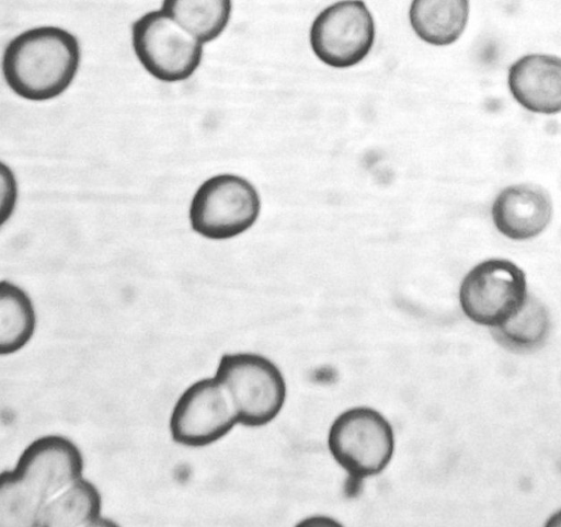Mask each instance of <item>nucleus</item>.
Instances as JSON below:
<instances>
[{"mask_svg": "<svg viewBox=\"0 0 561 527\" xmlns=\"http://www.w3.org/2000/svg\"><path fill=\"white\" fill-rule=\"evenodd\" d=\"M79 446L60 434L32 440L0 476V526H37L45 504L83 476Z\"/></svg>", "mask_w": 561, "mask_h": 527, "instance_id": "nucleus-1", "label": "nucleus"}, {"mask_svg": "<svg viewBox=\"0 0 561 527\" xmlns=\"http://www.w3.org/2000/svg\"><path fill=\"white\" fill-rule=\"evenodd\" d=\"M80 62V43L71 32L56 25H41L21 32L8 43L2 73L14 94L44 102L70 88Z\"/></svg>", "mask_w": 561, "mask_h": 527, "instance_id": "nucleus-2", "label": "nucleus"}, {"mask_svg": "<svg viewBox=\"0 0 561 527\" xmlns=\"http://www.w3.org/2000/svg\"><path fill=\"white\" fill-rule=\"evenodd\" d=\"M226 391L238 423L260 427L282 411L287 394L283 373L270 358L251 352L224 354L214 375Z\"/></svg>", "mask_w": 561, "mask_h": 527, "instance_id": "nucleus-3", "label": "nucleus"}, {"mask_svg": "<svg viewBox=\"0 0 561 527\" xmlns=\"http://www.w3.org/2000/svg\"><path fill=\"white\" fill-rule=\"evenodd\" d=\"M261 198L255 186L233 173L215 174L194 192L188 206L192 230L208 240H228L249 230L257 220Z\"/></svg>", "mask_w": 561, "mask_h": 527, "instance_id": "nucleus-4", "label": "nucleus"}, {"mask_svg": "<svg viewBox=\"0 0 561 527\" xmlns=\"http://www.w3.org/2000/svg\"><path fill=\"white\" fill-rule=\"evenodd\" d=\"M328 448L354 483L382 472L394 452L389 421L370 406H353L340 413L328 433Z\"/></svg>", "mask_w": 561, "mask_h": 527, "instance_id": "nucleus-5", "label": "nucleus"}, {"mask_svg": "<svg viewBox=\"0 0 561 527\" xmlns=\"http://www.w3.org/2000/svg\"><path fill=\"white\" fill-rule=\"evenodd\" d=\"M131 46L151 77L170 83L192 77L204 55V44L162 9L146 12L133 23Z\"/></svg>", "mask_w": 561, "mask_h": 527, "instance_id": "nucleus-6", "label": "nucleus"}, {"mask_svg": "<svg viewBox=\"0 0 561 527\" xmlns=\"http://www.w3.org/2000/svg\"><path fill=\"white\" fill-rule=\"evenodd\" d=\"M528 294L527 277L519 265L508 259L491 257L468 271L458 297L470 321L491 329L517 312Z\"/></svg>", "mask_w": 561, "mask_h": 527, "instance_id": "nucleus-7", "label": "nucleus"}, {"mask_svg": "<svg viewBox=\"0 0 561 527\" xmlns=\"http://www.w3.org/2000/svg\"><path fill=\"white\" fill-rule=\"evenodd\" d=\"M375 34L373 14L363 0H340L314 18L309 41L320 61L344 69L367 57L374 46Z\"/></svg>", "mask_w": 561, "mask_h": 527, "instance_id": "nucleus-8", "label": "nucleus"}, {"mask_svg": "<svg viewBox=\"0 0 561 527\" xmlns=\"http://www.w3.org/2000/svg\"><path fill=\"white\" fill-rule=\"evenodd\" d=\"M237 424L232 404L215 376L188 385L178 397L169 417L172 439L190 448L220 440Z\"/></svg>", "mask_w": 561, "mask_h": 527, "instance_id": "nucleus-9", "label": "nucleus"}, {"mask_svg": "<svg viewBox=\"0 0 561 527\" xmlns=\"http://www.w3.org/2000/svg\"><path fill=\"white\" fill-rule=\"evenodd\" d=\"M552 216L550 194L534 183L507 185L497 193L491 206L495 229L514 241L537 238L548 228Z\"/></svg>", "mask_w": 561, "mask_h": 527, "instance_id": "nucleus-10", "label": "nucleus"}, {"mask_svg": "<svg viewBox=\"0 0 561 527\" xmlns=\"http://www.w3.org/2000/svg\"><path fill=\"white\" fill-rule=\"evenodd\" d=\"M507 87L525 110L542 115L561 113V57L526 54L508 68Z\"/></svg>", "mask_w": 561, "mask_h": 527, "instance_id": "nucleus-11", "label": "nucleus"}, {"mask_svg": "<svg viewBox=\"0 0 561 527\" xmlns=\"http://www.w3.org/2000/svg\"><path fill=\"white\" fill-rule=\"evenodd\" d=\"M469 0H412L409 21L415 35L434 46L455 43L469 19Z\"/></svg>", "mask_w": 561, "mask_h": 527, "instance_id": "nucleus-12", "label": "nucleus"}, {"mask_svg": "<svg viewBox=\"0 0 561 527\" xmlns=\"http://www.w3.org/2000/svg\"><path fill=\"white\" fill-rule=\"evenodd\" d=\"M102 496L83 476L54 495L44 506L37 526H92L102 518Z\"/></svg>", "mask_w": 561, "mask_h": 527, "instance_id": "nucleus-13", "label": "nucleus"}, {"mask_svg": "<svg viewBox=\"0 0 561 527\" xmlns=\"http://www.w3.org/2000/svg\"><path fill=\"white\" fill-rule=\"evenodd\" d=\"M550 331V312L543 301L531 293L517 312L502 324L490 329L497 344L518 354L539 350L548 340Z\"/></svg>", "mask_w": 561, "mask_h": 527, "instance_id": "nucleus-14", "label": "nucleus"}, {"mask_svg": "<svg viewBox=\"0 0 561 527\" xmlns=\"http://www.w3.org/2000/svg\"><path fill=\"white\" fill-rule=\"evenodd\" d=\"M37 325L34 302L27 291L11 280L0 283V354L12 355L33 339Z\"/></svg>", "mask_w": 561, "mask_h": 527, "instance_id": "nucleus-15", "label": "nucleus"}, {"mask_svg": "<svg viewBox=\"0 0 561 527\" xmlns=\"http://www.w3.org/2000/svg\"><path fill=\"white\" fill-rule=\"evenodd\" d=\"M160 9L205 45L228 26L232 0H162Z\"/></svg>", "mask_w": 561, "mask_h": 527, "instance_id": "nucleus-16", "label": "nucleus"}, {"mask_svg": "<svg viewBox=\"0 0 561 527\" xmlns=\"http://www.w3.org/2000/svg\"><path fill=\"white\" fill-rule=\"evenodd\" d=\"M19 199V183L15 173L4 162L0 163V225L4 226L13 216Z\"/></svg>", "mask_w": 561, "mask_h": 527, "instance_id": "nucleus-17", "label": "nucleus"}, {"mask_svg": "<svg viewBox=\"0 0 561 527\" xmlns=\"http://www.w3.org/2000/svg\"><path fill=\"white\" fill-rule=\"evenodd\" d=\"M301 524L306 525V524H312V525H336L337 522L333 520V519H330V518H325V517H322L321 519H319L318 517H312V518H307L306 520L301 522Z\"/></svg>", "mask_w": 561, "mask_h": 527, "instance_id": "nucleus-18", "label": "nucleus"}, {"mask_svg": "<svg viewBox=\"0 0 561 527\" xmlns=\"http://www.w3.org/2000/svg\"><path fill=\"white\" fill-rule=\"evenodd\" d=\"M547 526H561V508L554 512L546 522Z\"/></svg>", "mask_w": 561, "mask_h": 527, "instance_id": "nucleus-19", "label": "nucleus"}]
</instances>
